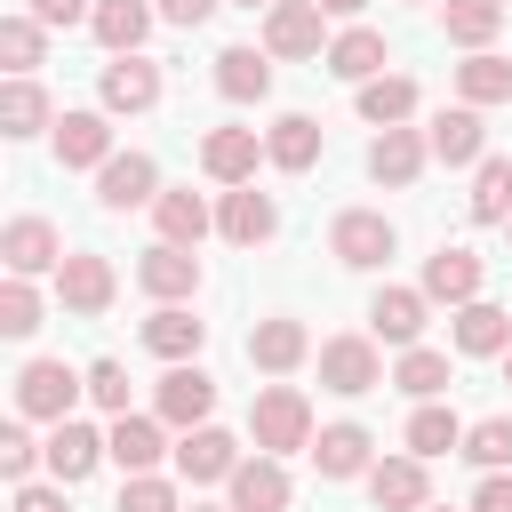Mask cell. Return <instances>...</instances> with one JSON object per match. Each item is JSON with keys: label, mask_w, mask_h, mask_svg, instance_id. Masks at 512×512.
<instances>
[{"label": "cell", "mask_w": 512, "mask_h": 512, "mask_svg": "<svg viewBox=\"0 0 512 512\" xmlns=\"http://www.w3.org/2000/svg\"><path fill=\"white\" fill-rule=\"evenodd\" d=\"M248 432L264 456H288V448H312V400L296 384H264L256 408H248Z\"/></svg>", "instance_id": "6da1fadb"}, {"label": "cell", "mask_w": 512, "mask_h": 512, "mask_svg": "<svg viewBox=\"0 0 512 512\" xmlns=\"http://www.w3.org/2000/svg\"><path fill=\"white\" fill-rule=\"evenodd\" d=\"M80 392H88V376H72L64 360H24V376H16V416H40V424H64Z\"/></svg>", "instance_id": "7a4b0ae2"}, {"label": "cell", "mask_w": 512, "mask_h": 512, "mask_svg": "<svg viewBox=\"0 0 512 512\" xmlns=\"http://www.w3.org/2000/svg\"><path fill=\"white\" fill-rule=\"evenodd\" d=\"M392 248H400V232H392L376 208H344V216L328 224V256H336V264H352V272H376Z\"/></svg>", "instance_id": "3957f363"}, {"label": "cell", "mask_w": 512, "mask_h": 512, "mask_svg": "<svg viewBox=\"0 0 512 512\" xmlns=\"http://www.w3.org/2000/svg\"><path fill=\"white\" fill-rule=\"evenodd\" d=\"M208 408H216V376L192 368V360H168V376L152 392V416L176 424V432H192V424H208Z\"/></svg>", "instance_id": "277c9868"}, {"label": "cell", "mask_w": 512, "mask_h": 512, "mask_svg": "<svg viewBox=\"0 0 512 512\" xmlns=\"http://www.w3.org/2000/svg\"><path fill=\"white\" fill-rule=\"evenodd\" d=\"M320 384H328V392H344V400L376 392V384H384L376 344H368V336H328V344H320Z\"/></svg>", "instance_id": "5b68a950"}, {"label": "cell", "mask_w": 512, "mask_h": 512, "mask_svg": "<svg viewBox=\"0 0 512 512\" xmlns=\"http://www.w3.org/2000/svg\"><path fill=\"white\" fill-rule=\"evenodd\" d=\"M96 96H104V112H152L160 104V64L136 48V56H112L104 64V80H96Z\"/></svg>", "instance_id": "8992f818"}, {"label": "cell", "mask_w": 512, "mask_h": 512, "mask_svg": "<svg viewBox=\"0 0 512 512\" xmlns=\"http://www.w3.org/2000/svg\"><path fill=\"white\" fill-rule=\"evenodd\" d=\"M96 200H104V208H152V200H160L152 152H112V160L96 168Z\"/></svg>", "instance_id": "52a82bcc"}, {"label": "cell", "mask_w": 512, "mask_h": 512, "mask_svg": "<svg viewBox=\"0 0 512 512\" xmlns=\"http://www.w3.org/2000/svg\"><path fill=\"white\" fill-rule=\"evenodd\" d=\"M216 232H224L232 248H264V240L280 232V208H272V192H256V184H232V192H224V208H216Z\"/></svg>", "instance_id": "ba28073f"}, {"label": "cell", "mask_w": 512, "mask_h": 512, "mask_svg": "<svg viewBox=\"0 0 512 512\" xmlns=\"http://www.w3.org/2000/svg\"><path fill=\"white\" fill-rule=\"evenodd\" d=\"M136 280H144V296L184 304V296H200V256H192V248H176V240H152V248H144V264H136Z\"/></svg>", "instance_id": "9c48e42d"}, {"label": "cell", "mask_w": 512, "mask_h": 512, "mask_svg": "<svg viewBox=\"0 0 512 512\" xmlns=\"http://www.w3.org/2000/svg\"><path fill=\"white\" fill-rule=\"evenodd\" d=\"M112 288H120V280H112V264H104V256H88V248L56 264V296H64V312H80V320L112 312Z\"/></svg>", "instance_id": "30bf717a"}, {"label": "cell", "mask_w": 512, "mask_h": 512, "mask_svg": "<svg viewBox=\"0 0 512 512\" xmlns=\"http://www.w3.org/2000/svg\"><path fill=\"white\" fill-rule=\"evenodd\" d=\"M368 448H376V440H368V424H320V432H312V448H304V456H312V464H320V480H360V472H368V464H376V456H368Z\"/></svg>", "instance_id": "8fae6325"}, {"label": "cell", "mask_w": 512, "mask_h": 512, "mask_svg": "<svg viewBox=\"0 0 512 512\" xmlns=\"http://www.w3.org/2000/svg\"><path fill=\"white\" fill-rule=\"evenodd\" d=\"M256 160H264L256 128H208V144H200V168L216 184H256Z\"/></svg>", "instance_id": "7c38bea8"}, {"label": "cell", "mask_w": 512, "mask_h": 512, "mask_svg": "<svg viewBox=\"0 0 512 512\" xmlns=\"http://www.w3.org/2000/svg\"><path fill=\"white\" fill-rule=\"evenodd\" d=\"M424 160H432V136H416V128H384V136L368 144V176H376V184H392V192H400V184H416V176H424Z\"/></svg>", "instance_id": "4fadbf2b"}, {"label": "cell", "mask_w": 512, "mask_h": 512, "mask_svg": "<svg viewBox=\"0 0 512 512\" xmlns=\"http://www.w3.org/2000/svg\"><path fill=\"white\" fill-rule=\"evenodd\" d=\"M0 256H8V272H56L64 264V240H56V224L48 216H16L8 232H0Z\"/></svg>", "instance_id": "5bb4252c"}, {"label": "cell", "mask_w": 512, "mask_h": 512, "mask_svg": "<svg viewBox=\"0 0 512 512\" xmlns=\"http://www.w3.org/2000/svg\"><path fill=\"white\" fill-rule=\"evenodd\" d=\"M96 456H112V432H88L80 416H64L56 432H48V472L72 488V480H88L96 472Z\"/></svg>", "instance_id": "9a60e30c"}, {"label": "cell", "mask_w": 512, "mask_h": 512, "mask_svg": "<svg viewBox=\"0 0 512 512\" xmlns=\"http://www.w3.org/2000/svg\"><path fill=\"white\" fill-rule=\"evenodd\" d=\"M176 472H184V480H232V472H240V440L216 432V424H192V432L176 440Z\"/></svg>", "instance_id": "2e32d148"}, {"label": "cell", "mask_w": 512, "mask_h": 512, "mask_svg": "<svg viewBox=\"0 0 512 512\" xmlns=\"http://www.w3.org/2000/svg\"><path fill=\"white\" fill-rule=\"evenodd\" d=\"M232 488V512H288V472H280V456H240V472L224 480Z\"/></svg>", "instance_id": "e0dca14e"}, {"label": "cell", "mask_w": 512, "mask_h": 512, "mask_svg": "<svg viewBox=\"0 0 512 512\" xmlns=\"http://www.w3.org/2000/svg\"><path fill=\"white\" fill-rule=\"evenodd\" d=\"M264 48H272V56H320V0H280V8H264Z\"/></svg>", "instance_id": "ac0fdd59"}, {"label": "cell", "mask_w": 512, "mask_h": 512, "mask_svg": "<svg viewBox=\"0 0 512 512\" xmlns=\"http://www.w3.org/2000/svg\"><path fill=\"white\" fill-rule=\"evenodd\" d=\"M304 352H312V336H304V320H288V312H272V320L248 328V360H256L264 376H288Z\"/></svg>", "instance_id": "d6986e66"}, {"label": "cell", "mask_w": 512, "mask_h": 512, "mask_svg": "<svg viewBox=\"0 0 512 512\" xmlns=\"http://www.w3.org/2000/svg\"><path fill=\"white\" fill-rule=\"evenodd\" d=\"M432 160H448V168H472V160H488L480 104H456V112H440V120H432Z\"/></svg>", "instance_id": "ffe728a7"}, {"label": "cell", "mask_w": 512, "mask_h": 512, "mask_svg": "<svg viewBox=\"0 0 512 512\" xmlns=\"http://www.w3.org/2000/svg\"><path fill=\"white\" fill-rule=\"evenodd\" d=\"M264 160L288 168V176H304V168L320 160V120H312V112H280V120L264 128Z\"/></svg>", "instance_id": "44dd1931"}, {"label": "cell", "mask_w": 512, "mask_h": 512, "mask_svg": "<svg viewBox=\"0 0 512 512\" xmlns=\"http://www.w3.org/2000/svg\"><path fill=\"white\" fill-rule=\"evenodd\" d=\"M424 304H432L424 288H376V304H368V328H376L384 344H400V352H408V344L424 336Z\"/></svg>", "instance_id": "7402d4cb"}, {"label": "cell", "mask_w": 512, "mask_h": 512, "mask_svg": "<svg viewBox=\"0 0 512 512\" xmlns=\"http://www.w3.org/2000/svg\"><path fill=\"white\" fill-rule=\"evenodd\" d=\"M504 344H512V312H496L488 296L456 304V352H472V360H504Z\"/></svg>", "instance_id": "603a6c76"}, {"label": "cell", "mask_w": 512, "mask_h": 512, "mask_svg": "<svg viewBox=\"0 0 512 512\" xmlns=\"http://www.w3.org/2000/svg\"><path fill=\"white\" fill-rule=\"evenodd\" d=\"M368 496H376V512H424V456L368 464Z\"/></svg>", "instance_id": "cb8c5ba5"}, {"label": "cell", "mask_w": 512, "mask_h": 512, "mask_svg": "<svg viewBox=\"0 0 512 512\" xmlns=\"http://www.w3.org/2000/svg\"><path fill=\"white\" fill-rule=\"evenodd\" d=\"M56 160H64V168H104V160H112L104 112H64V120H56Z\"/></svg>", "instance_id": "d4e9b609"}, {"label": "cell", "mask_w": 512, "mask_h": 512, "mask_svg": "<svg viewBox=\"0 0 512 512\" xmlns=\"http://www.w3.org/2000/svg\"><path fill=\"white\" fill-rule=\"evenodd\" d=\"M424 296H432V304H472V296H480V256H472V248L424 256Z\"/></svg>", "instance_id": "484cf974"}, {"label": "cell", "mask_w": 512, "mask_h": 512, "mask_svg": "<svg viewBox=\"0 0 512 512\" xmlns=\"http://www.w3.org/2000/svg\"><path fill=\"white\" fill-rule=\"evenodd\" d=\"M152 16H160V8H144V0H96L88 32H96L112 56H136V48H144V32H152Z\"/></svg>", "instance_id": "4316f807"}, {"label": "cell", "mask_w": 512, "mask_h": 512, "mask_svg": "<svg viewBox=\"0 0 512 512\" xmlns=\"http://www.w3.org/2000/svg\"><path fill=\"white\" fill-rule=\"evenodd\" d=\"M216 88H224L232 104L272 96V48H224V56H216Z\"/></svg>", "instance_id": "83f0119b"}, {"label": "cell", "mask_w": 512, "mask_h": 512, "mask_svg": "<svg viewBox=\"0 0 512 512\" xmlns=\"http://www.w3.org/2000/svg\"><path fill=\"white\" fill-rule=\"evenodd\" d=\"M200 344H208V320H192L184 304H160L144 320V352H160V360H192Z\"/></svg>", "instance_id": "f1b7e54d"}, {"label": "cell", "mask_w": 512, "mask_h": 512, "mask_svg": "<svg viewBox=\"0 0 512 512\" xmlns=\"http://www.w3.org/2000/svg\"><path fill=\"white\" fill-rule=\"evenodd\" d=\"M328 72H336V80H352V88H360V80H376V72H384V32H368V24L336 32V40H328Z\"/></svg>", "instance_id": "f546056e"}, {"label": "cell", "mask_w": 512, "mask_h": 512, "mask_svg": "<svg viewBox=\"0 0 512 512\" xmlns=\"http://www.w3.org/2000/svg\"><path fill=\"white\" fill-rule=\"evenodd\" d=\"M152 224H160V240L200 248V232H208L216 216H208V200H200V192H160V200H152Z\"/></svg>", "instance_id": "4dcf8cb0"}, {"label": "cell", "mask_w": 512, "mask_h": 512, "mask_svg": "<svg viewBox=\"0 0 512 512\" xmlns=\"http://www.w3.org/2000/svg\"><path fill=\"white\" fill-rule=\"evenodd\" d=\"M448 448H464V424H456V408H440V400H416V416H408V456H448Z\"/></svg>", "instance_id": "1f68e13d"}, {"label": "cell", "mask_w": 512, "mask_h": 512, "mask_svg": "<svg viewBox=\"0 0 512 512\" xmlns=\"http://www.w3.org/2000/svg\"><path fill=\"white\" fill-rule=\"evenodd\" d=\"M496 24H504V0H440V32L456 48H488Z\"/></svg>", "instance_id": "d6a6232c"}, {"label": "cell", "mask_w": 512, "mask_h": 512, "mask_svg": "<svg viewBox=\"0 0 512 512\" xmlns=\"http://www.w3.org/2000/svg\"><path fill=\"white\" fill-rule=\"evenodd\" d=\"M456 96H464V104H504V96H512V64L488 56V48H472V56L456 64Z\"/></svg>", "instance_id": "836d02e7"}, {"label": "cell", "mask_w": 512, "mask_h": 512, "mask_svg": "<svg viewBox=\"0 0 512 512\" xmlns=\"http://www.w3.org/2000/svg\"><path fill=\"white\" fill-rule=\"evenodd\" d=\"M416 112V80H400V72H376V80H360V120H376V128H400Z\"/></svg>", "instance_id": "e575fe53"}, {"label": "cell", "mask_w": 512, "mask_h": 512, "mask_svg": "<svg viewBox=\"0 0 512 512\" xmlns=\"http://www.w3.org/2000/svg\"><path fill=\"white\" fill-rule=\"evenodd\" d=\"M40 128H48V96H40L32 72H16L0 88V136H40Z\"/></svg>", "instance_id": "d590c367"}, {"label": "cell", "mask_w": 512, "mask_h": 512, "mask_svg": "<svg viewBox=\"0 0 512 512\" xmlns=\"http://www.w3.org/2000/svg\"><path fill=\"white\" fill-rule=\"evenodd\" d=\"M160 448H168V440H160V416H120V424H112V464H120V472H152Z\"/></svg>", "instance_id": "8d00e7d4"}, {"label": "cell", "mask_w": 512, "mask_h": 512, "mask_svg": "<svg viewBox=\"0 0 512 512\" xmlns=\"http://www.w3.org/2000/svg\"><path fill=\"white\" fill-rule=\"evenodd\" d=\"M392 384H400L408 400H440V392H448V352L408 344V352H400V368H392Z\"/></svg>", "instance_id": "74e56055"}, {"label": "cell", "mask_w": 512, "mask_h": 512, "mask_svg": "<svg viewBox=\"0 0 512 512\" xmlns=\"http://www.w3.org/2000/svg\"><path fill=\"white\" fill-rule=\"evenodd\" d=\"M512 216V160H480L472 176V224H504Z\"/></svg>", "instance_id": "f35d334b"}, {"label": "cell", "mask_w": 512, "mask_h": 512, "mask_svg": "<svg viewBox=\"0 0 512 512\" xmlns=\"http://www.w3.org/2000/svg\"><path fill=\"white\" fill-rule=\"evenodd\" d=\"M464 456H472L480 472H504V464H512V416H480V424L464 432Z\"/></svg>", "instance_id": "ab89813d"}, {"label": "cell", "mask_w": 512, "mask_h": 512, "mask_svg": "<svg viewBox=\"0 0 512 512\" xmlns=\"http://www.w3.org/2000/svg\"><path fill=\"white\" fill-rule=\"evenodd\" d=\"M40 32H48V24H40L32 8H24V16H0V56H8V72H32V64H40Z\"/></svg>", "instance_id": "60d3db41"}, {"label": "cell", "mask_w": 512, "mask_h": 512, "mask_svg": "<svg viewBox=\"0 0 512 512\" xmlns=\"http://www.w3.org/2000/svg\"><path fill=\"white\" fill-rule=\"evenodd\" d=\"M32 328H40V296H32L24 272H8V288H0V336H32Z\"/></svg>", "instance_id": "b9f144b4"}, {"label": "cell", "mask_w": 512, "mask_h": 512, "mask_svg": "<svg viewBox=\"0 0 512 512\" xmlns=\"http://www.w3.org/2000/svg\"><path fill=\"white\" fill-rule=\"evenodd\" d=\"M120 512H176V488L160 472H128L120 480Z\"/></svg>", "instance_id": "7bdbcfd3"}, {"label": "cell", "mask_w": 512, "mask_h": 512, "mask_svg": "<svg viewBox=\"0 0 512 512\" xmlns=\"http://www.w3.org/2000/svg\"><path fill=\"white\" fill-rule=\"evenodd\" d=\"M88 400L112 408V416H128V368H120V360H96V368H88Z\"/></svg>", "instance_id": "ee69618b"}, {"label": "cell", "mask_w": 512, "mask_h": 512, "mask_svg": "<svg viewBox=\"0 0 512 512\" xmlns=\"http://www.w3.org/2000/svg\"><path fill=\"white\" fill-rule=\"evenodd\" d=\"M40 456H48V448H32V432H24V424H8V432H0V472H8V480H32V464H40Z\"/></svg>", "instance_id": "f6af8a7d"}, {"label": "cell", "mask_w": 512, "mask_h": 512, "mask_svg": "<svg viewBox=\"0 0 512 512\" xmlns=\"http://www.w3.org/2000/svg\"><path fill=\"white\" fill-rule=\"evenodd\" d=\"M24 8H32L40 24H88V16H96V0H24Z\"/></svg>", "instance_id": "bcb514c9"}, {"label": "cell", "mask_w": 512, "mask_h": 512, "mask_svg": "<svg viewBox=\"0 0 512 512\" xmlns=\"http://www.w3.org/2000/svg\"><path fill=\"white\" fill-rule=\"evenodd\" d=\"M16 512H64V480L40 488V480H16Z\"/></svg>", "instance_id": "7dc6e473"}, {"label": "cell", "mask_w": 512, "mask_h": 512, "mask_svg": "<svg viewBox=\"0 0 512 512\" xmlns=\"http://www.w3.org/2000/svg\"><path fill=\"white\" fill-rule=\"evenodd\" d=\"M472 512H512V472H488L472 488Z\"/></svg>", "instance_id": "c3c4849f"}, {"label": "cell", "mask_w": 512, "mask_h": 512, "mask_svg": "<svg viewBox=\"0 0 512 512\" xmlns=\"http://www.w3.org/2000/svg\"><path fill=\"white\" fill-rule=\"evenodd\" d=\"M152 8H160L168 24H184V32H192V24H208V16L224 8V0H152Z\"/></svg>", "instance_id": "681fc988"}, {"label": "cell", "mask_w": 512, "mask_h": 512, "mask_svg": "<svg viewBox=\"0 0 512 512\" xmlns=\"http://www.w3.org/2000/svg\"><path fill=\"white\" fill-rule=\"evenodd\" d=\"M368 0H320V16H360Z\"/></svg>", "instance_id": "f907efd6"}, {"label": "cell", "mask_w": 512, "mask_h": 512, "mask_svg": "<svg viewBox=\"0 0 512 512\" xmlns=\"http://www.w3.org/2000/svg\"><path fill=\"white\" fill-rule=\"evenodd\" d=\"M232 8H280V0H232Z\"/></svg>", "instance_id": "816d5d0a"}, {"label": "cell", "mask_w": 512, "mask_h": 512, "mask_svg": "<svg viewBox=\"0 0 512 512\" xmlns=\"http://www.w3.org/2000/svg\"><path fill=\"white\" fill-rule=\"evenodd\" d=\"M504 384H512V344H504Z\"/></svg>", "instance_id": "f5cc1de1"}, {"label": "cell", "mask_w": 512, "mask_h": 512, "mask_svg": "<svg viewBox=\"0 0 512 512\" xmlns=\"http://www.w3.org/2000/svg\"><path fill=\"white\" fill-rule=\"evenodd\" d=\"M192 512H216V504H192Z\"/></svg>", "instance_id": "db71d44e"}, {"label": "cell", "mask_w": 512, "mask_h": 512, "mask_svg": "<svg viewBox=\"0 0 512 512\" xmlns=\"http://www.w3.org/2000/svg\"><path fill=\"white\" fill-rule=\"evenodd\" d=\"M504 232H512V216H504Z\"/></svg>", "instance_id": "11a10c76"}, {"label": "cell", "mask_w": 512, "mask_h": 512, "mask_svg": "<svg viewBox=\"0 0 512 512\" xmlns=\"http://www.w3.org/2000/svg\"><path fill=\"white\" fill-rule=\"evenodd\" d=\"M424 512H440V504H424Z\"/></svg>", "instance_id": "9f6ffc18"}]
</instances>
